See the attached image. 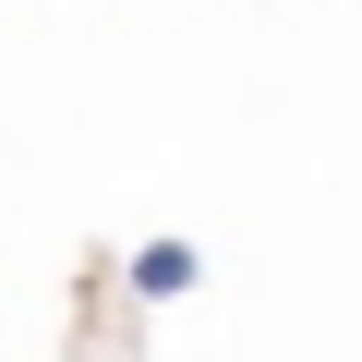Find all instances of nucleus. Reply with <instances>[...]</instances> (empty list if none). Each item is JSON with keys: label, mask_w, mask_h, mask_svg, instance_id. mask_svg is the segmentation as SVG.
<instances>
[{"label": "nucleus", "mask_w": 362, "mask_h": 362, "mask_svg": "<svg viewBox=\"0 0 362 362\" xmlns=\"http://www.w3.org/2000/svg\"><path fill=\"white\" fill-rule=\"evenodd\" d=\"M73 362H97V338H73Z\"/></svg>", "instance_id": "nucleus-2"}, {"label": "nucleus", "mask_w": 362, "mask_h": 362, "mask_svg": "<svg viewBox=\"0 0 362 362\" xmlns=\"http://www.w3.org/2000/svg\"><path fill=\"white\" fill-rule=\"evenodd\" d=\"M121 290H133V302H181V290H206V254L181 242V230H169V242H133Z\"/></svg>", "instance_id": "nucleus-1"}]
</instances>
